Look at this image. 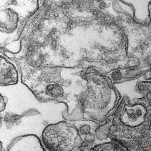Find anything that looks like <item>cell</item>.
Wrapping results in <instances>:
<instances>
[{"mask_svg": "<svg viewBox=\"0 0 151 151\" xmlns=\"http://www.w3.org/2000/svg\"><path fill=\"white\" fill-rule=\"evenodd\" d=\"M77 131L64 122L51 124L43 130V144L48 151H70L80 143Z\"/></svg>", "mask_w": 151, "mask_h": 151, "instance_id": "cell-1", "label": "cell"}, {"mask_svg": "<svg viewBox=\"0 0 151 151\" xmlns=\"http://www.w3.org/2000/svg\"><path fill=\"white\" fill-rule=\"evenodd\" d=\"M17 73L14 69L9 66L1 69L0 83L3 85L11 84L16 82Z\"/></svg>", "mask_w": 151, "mask_h": 151, "instance_id": "cell-2", "label": "cell"}, {"mask_svg": "<svg viewBox=\"0 0 151 151\" xmlns=\"http://www.w3.org/2000/svg\"><path fill=\"white\" fill-rule=\"evenodd\" d=\"M47 94L55 98L61 97L63 95V90L61 87L56 84L48 85L45 89Z\"/></svg>", "mask_w": 151, "mask_h": 151, "instance_id": "cell-3", "label": "cell"}, {"mask_svg": "<svg viewBox=\"0 0 151 151\" xmlns=\"http://www.w3.org/2000/svg\"><path fill=\"white\" fill-rule=\"evenodd\" d=\"M110 127L109 125H105L98 128L95 131L96 137L100 140L106 139L109 134Z\"/></svg>", "mask_w": 151, "mask_h": 151, "instance_id": "cell-4", "label": "cell"}, {"mask_svg": "<svg viewBox=\"0 0 151 151\" xmlns=\"http://www.w3.org/2000/svg\"><path fill=\"white\" fill-rule=\"evenodd\" d=\"M91 128L90 126L87 124H83L79 128V131L82 135H86L90 132Z\"/></svg>", "mask_w": 151, "mask_h": 151, "instance_id": "cell-5", "label": "cell"}, {"mask_svg": "<svg viewBox=\"0 0 151 151\" xmlns=\"http://www.w3.org/2000/svg\"><path fill=\"white\" fill-rule=\"evenodd\" d=\"M92 144L85 141L81 144L80 149L81 151H89L92 147Z\"/></svg>", "mask_w": 151, "mask_h": 151, "instance_id": "cell-6", "label": "cell"}, {"mask_svg": "<svg viewBox=\"0 0 151 151\" xmlns=\"http://www.w3.org/2000/svg\"><path fill=\"white\" fill-rule=\"evenodd\" d=\"M95 139V135L91 132L86 135L85 138V141L91 143H93Z\"/></svg>", "mask_w": 151, "mask_h": 151, "instance_id": "cell-7", "label": "cell"}, {"mask_svg": "<svg viewBox=\"0 0 151 151\" xmlns=\"http://www.w3.org/2000/svg\"><path fill=\"white\" fill-rule=\"evenodd\" d=\"M120 76V73L117 72H113L111 75L112 78L115 80H117L119 79Z\"/></svg>", "mask_w": 151, "mask_h": 151, "instance_id": "cell-8", "label": "cell"}, {"mask_svg": "<svg viewBox=\"0 0 151 151\" xmlns=\"http://www.w3.org/2000/svg\"><path fill=\"white\" fill-rule=\"evenodd\" d=\"M144 128L145 130L148 131L150 130V126L148 124H145L144 126Z\"/></svg>", "mask_w": 151, "mask_h": 151, "instance_id": "cell-9", "label": "cell"}, {"mask_svg": "<svg viewBox=\"0 0 151 151\" xmlns=\"http://www.w3.org/2000/svg\"><path fill=\"white\" fill-rule=\"evenodd\" d=\"M143 151H149L147 150H143Z\"/></svg>", "mask_w": 151, "mask_h": 151, "instance_id": "cell-10", "label": "cell"}]
</instances>
